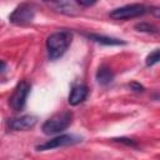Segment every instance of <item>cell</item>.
<instances>
[{"instance_id":"obj_1","label":"cell","mask_w":160,"mask_h":160,"mask_svg":"<svg viewBox=\"0 0 160 160\" xmlns=\"http://www.w3.org/2000/svg\"><path fill=\"white\" fill-rule=\"evenodd\" d=\"M72 40V34L69 30H60L50 34L46 39V49L50 60L61 58Z\"/></svg>"},{"instance_id":"obj_2","label":"cell","mask_w":160,"mask_h":160,"mask_svg":"<svg viewBox=\"0 0 160 160\" xmlns=\"http://www.w3.org/2000/svg\"><path fill=\"white\" fill-rule=\"evenodd\" d=\"M72 112L69 110L60 111L50 116L41 126V130L45 135H56L65 131L72 122Z\"/></svg>"},{"instance_id":"obj_3","label":"cell","mask_w":160,"mask_h":160,"mask_svg":"<svg viewBox=\"0 0 160 160\" xmlns=\"http://www.w3.org/2000/svg\"><path fill=\"white\" fill-rule=\"evenodd\" d=\"M31 90V85L29 81L26 80H22L20 81L16 88L14 89L11 96L9 98V105L15 110V111H20L25 108V104H26V99H28V95Z\"/></svg>"},{"instance_id":"obj_4","label":"cell","mask_w":160,"mask_h":160,"mask_svg":"<svg viewBox=\"0 0 160 160\" xmlns=\"http://www.w3.org/2000/svg\"><path fill=\"white\" fill-rule=\"evenodd\" d=\"M148 11L146 6L142 4H129L121 8H116L110 12V18L115 20H128L144 15Z\"/></svg>"},{"instance_id":"obj_5","label":"cell","mask_w":160,"mask_h":160,"mask_svg":"<svg viewBox=\"0 0 160 160\" xmlns=\"http://www.w3.org/2000/svg\"><path fill=\"white\" fill-rule=\"evenodd\" d=\"M35 18V9L30 4H20L9 16V21L14 25H28Z\"/></svg>"},{"instance_id":"obj_6","label":"cell","mask_w":160,"mask_h":160,"mask_svg":"<svg viewBox=\"0 0 160 160\" xmlns=\"http://www.w3.org/2000/svg\"><path fill=\"white\" fill-rule=\"evenodd\" d=\"M81 141V138L76 136V135H71V134H64V135H59L55 136L40 145L36 146L38 151H45V150H51V149H56V148H61V146H69V145H74Z\"/></svg>"},{"instance_id":"obj_7","label":"cell","mask_w":160,"mask_h":160,"mask_svg":"<svg viewBox=\"0 0 160 160\" xmlns=\"http://www.w3.org/2000/svg\"><path fill=\"white\" fill-rule=\"evenodd\" d=\"M38 122L35 115H22L19 118H11L8 120V126L14 131H26L32 129Z\"/></svg>"},{"instance_id":"obj_8","label":"cell","mask_w":160,"mask_h":160,"mask_svg":"<svg viewBox=\"0 0 160 160\" xmlns=\"http://www.w3.org/2000/svg\"><path fill=\"white\" fill-rule=\"evenodd\" d=\"M48 5L52 8L56 12H60L64 15L74 16L80 12V9L76 1H51V2H48Z\"/></svg>"},{"instance_id":"obj_9","label":"cell","mask_w":160,"mask_h":160,"mask_svg":"<svg viewBox=\"0 0 160 160\" xmlns=\"http://www.w3.org/2000/svg\"><path fill=\"white\" fill-rule=\"evenodd\" d=\"M88 92H89V89L86 85H82V84L74 85L69 94V104L72 106L79 105L80 102H82L86 99Z\"/></svg>"},{"instance_id":"obj_10","label":"cell","mask_w":160,"mask_h":160,"mask_svg":"<svg viewBox=\"0 0 160 160\" xmlns=\"http://www.w3.org/2000/svg\"><path fill=\"white\" fill-rule=\"evenodd\" d=\"M85 36L95 42L102 44V45H125L126 42L121 39H116V38H110V36H105V35H99V34H85Z\"/></svg>"},{"instance_id":"obj_11","label":"cell","mask_w":160,"mask_h":160,"mask_svg":"<svg viewBox=\"0 0 160 160\" xmlns=\"http://www.w3.org/2000/svg\"><path fill=\"white\" fill-rule=\"evenodd\" d=\"M96 81L100 84V85H108L110 84L112 80H114V72L110 68H108L106 65H101L98 71H96Z\"/></svg>"},{"instance_id":"obj_12","label":"cell","mask_w":160,"mask_h":160,"mask_svg":"<svg viewBox=\"0 0 160 160\" xmlns=\"http://www.w3.org/2000/svg\"><path fill=\"white\" fill-rule=\"evenodd\" d=\"M138 31H142V32H149V34H158V28L149 24V22H139L134 26Z\"/></svg>"},{"instance_id":"obj_13","label":"cell","mask_w":160,"mask_h":160,"mask_svg":"<svg viewBox=\"0 0 160 160\" xmlns=\"http://www.w3.org/2000/svg\"><path fill=\"white\" fill-rule=\"evenodd\" d=\"M159 60H160V50H159V49H155L152 52H150V54L146 56L145 64H146V66H152V65L158 64Z\"/></svg>"},{"instance_id":"obj_14","label":"cell","mask_w":160,"mask_h":160,"mask_svg":"<svg viewBox=\"0 0 160 160\" xmlns=\"http://www.w3.org/2000/svg\"><path fill=\"white\" fill-rule=\"evenodd\" d=\"M112 141H118V142H121V144H125L128 146H136V142L131 139H128V138H114L111 139Z\"/></svg>"},{"instance_id":"obj_15","label":"cell","mask_w":160,"mask_h":160,"mask_svg":"<svg viewBox=\"0 0 160 160\" xmlns=\"http://www.w3.org/2000/svg\"><path fill=\"white\" fill-rule=\"evenodd\" d=\"M129 86H130V89H131L134 92H142V91H144V86H142L141 84L136 82V81L130 82V84H129Z\"/></svg>"},{"instance_id":"obj_16","label":"cell","mask_w":160,"mask_h":160,"mask_svg":"<svg viewBox=\"0 0 160 160\" xmlns=\"http://www.w3.org/2000/svg\"><path fill=\"white\" fill-rule=\"evenodd\" d=\"M96 1H82V0H79V1H76V4L79 5V6H91V5H94Z\"/></svg>"},{"instance_id":"obj_17","label":"cell","mask_w":160,"mask_h":160,"mask_svg":"<svg viewBox=\"0 0 160 160\" xmlns=\"http://www.w3.org/2000/svg\"><path fill=\"white\" fill-rule=\"evenodd\" d=\"M6 70V62L4 60H0V74H2Z\"/></svg>"}]
</instances>
